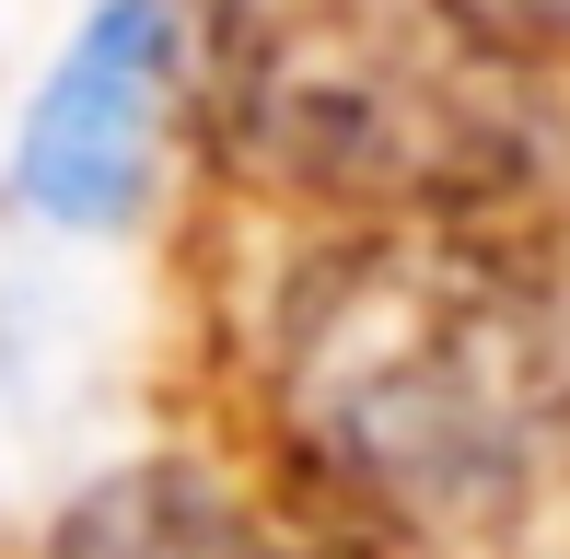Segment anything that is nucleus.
Returning <instances> with one entry per match:
<instances>
[{"label": "nucleus", "instance_id": "f257e3e1", "mask_svg": "<svg viewBox=\"0 0 570 559\" xmlns=\"http://www.w3.org/2000/svg\"><path fill=\"white\" fill-rule=\"evenodd\" d=\"M268 409L361 513L465 537L501 524L559 443V339L489 257L361 234L279 292Z\"/></svg>", "mask_w": 570, "mask_h": 559}, {"label": "nucleus", "instance_id": "f03ea898", "mask_svg": "<svg viewBox=\"0 0 570 559\" xmlns=\"http://www.w3.org/2000/svg\"><path fill=\"white\" fill-rule=\"evenodd\" d=\"M210 129L256 187L350 210H465L535 164L512 36L465 0H222Z\"/></svg>", "mask_w": 570, "mask_h": 559}, {"label": "nucleus", "instance_id": "7ed1b4c3", "mask_svg": "<svg viewBox=\"0 0 570 559\" xmlns=\"http://www.w3.org/2000/svg\"><path fill=\"white\" fill-rule=\"evenodd\" d=\"M175 0H94L12 140V198L59 234H117L151 198V140L175 106Z\"/></svg>", "mask_w": 570, "mask_h": 559}, {"label": "nucleus", "instance_id": "20e7f679", "mask_svg": "<svg viewBox=\"0 0 570 559\" xmlns=\"http://www.w3.org/2000/svg\"><path fill=\"white\" fill-rule=\"evenodd\" d=\"M47 559H303V548L279 537L233 478L187 467V454H140V467L94 478L59 513Z\"/></svg>", "mask_w": 570, "mask_h": 559}, {"label": "nucleus", "instance_id": "39448f33", "mask_svg": "<svg viewBox=\"0 0 570 559\" xmlns=\"http://www.w3.org/2000/svg\"><path fill=\"white\" fill-rule=\"evenodd\" d=\"M465 12L512 47H570V0H465Z\"/></svg>", "mask_w": 570, "mask_h": 559}]
</instances>
